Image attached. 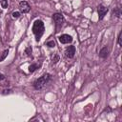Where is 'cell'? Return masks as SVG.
<instances>
[{
  "instance_id": "obj_9",
  "label": "cell",
  "mask_w": 122,
  "mask_h": 122,
  "mask_svg": "<svg viewBox=\"0 0 122 122\" xmlns=\"http://www.w3.org/2000/svg\"><path fill=\"white\" fill-rule=\"evenodd\" d=\"M112 14L113 15H115L116 17H120L121 16V10H120V8H114L113 9V11H112Z\"/></svg>"
},
{
  "instance_id": "obj_13",
  "label": "cell",
  "mask_w": 122,
  "mask_h": 122,
  "mask_svg": "<svg viewBox=\"0 0 122 122\" xmlns=\"http://www.w3.org/2000/svg\"><path fill=\"white\" fill-rule=\"evenodd\" d=\"M47 46H49L50 48H53V47H55V43H54L53 40H51V41L47 42Z\"/></svg>"
},
{
  "instance_id": "obj_17",
  "label": "cell",
  "mask_w": 122,
  "mask_h": 122,
  "mask_svg": "<svg viewBox=\"0 0 122 122\" xmlns=\"http://www.w3.org/2000/svg\"><path fill=\"white\" fill-rule=\"evenodd\" d=\"M58 60H59V56H58V55H56V56L54 57V59H53V63H56Z\"/></svg>"
},
{
  "instance_id": "obj_8",
  "label": "cell",
  "mask_w": 122,
  "mask_h": 122,
  "mask_svg": "<svg viewBox=\"0 0 122 122\" xmlns=\"http://www.w3.org/2000/svg\"><path fill=\"white\" fill-rule=\"evenodd\" d=\"M108 54H109V49H108V47L102 48L100 50V51H99V56L102 57V58H106L108 56Z\"/></svg>"
},
{
  "instance_id": "obj_14",
  "label": "cell",
  "mask_w": 122,
  "mask_h": 122,
  "mask_svg": "<svg viewBox=\"0 0 122 122\" xmlns=\"http://www.w3.org/2000/svg\"><path fill=\"white\" fill-rule=\"evenodd\" d=\"M19 16H20V12H19V11H14V12H12V17H13L14 19L18 18Z\"/></svg>"
},
{
  "instance_id": "obj_3",
  "label": "cell",
  "mask_w": 122,
  "mask_h": 122,
  "mask_svg": "<svg viewBox=\"0 0 122 122\" xmlns=\"http://www.w3.org/2000/svg\"><path fill=\"white\" fill-rule=\"evenodd\" d=\"M52 19H53L56 27H61L63 25V23L65 22V18H64L63 14L58 13V12H56L52 15Z\"/></svg>"
},
{
  "instance_id": "obj_18",
  "label": "cell",
  "mask_w": 122,
  "mask_h": 122,
  "mask_svg": "<svg viewBox=\"0 0 122 122\" xmlns=\"http://www.w3.org/2000/svg\"><path fill=\"white\" fill-rule=\"evenodd\" d=\"M3 79H5V76L2 73H0V80H3Z\"/></svg>"
},
{
  "instance_id": "obj_7",
  "label": "cell",
  "mask_w": 122,
  "mask_h": 122,
  "mask_svg": "<svg viewBox=\"0 0 122 122\" xmlns=\"http://www.w3.org/2000/svg\"><path fill=\"white\" fill-rule=\"evenodd\" d=\"M74 53H75V47L74 46H69L65 51V54L69 58H72L74 56Z\"/></svg>"
},
{
  "instance_id": "obj_6",
  "label": "cell",
  "mask_w": 122,
  "mask_h": 122,
  "mask_svg": "<svg viewBox=\"0 0 122 122\" xmlns=\"http://www.w3.org/2000/svg\"><path fill=\"white\" fill-rule=\"evenodd\" d=\"M58 39H59L60 43H62V44H68V43H71L72 41V37L69 34H62L59 36Z\"/></svg>"
},
{
  "instance_id": "obj_15",
  "label": "cell",
  "mask_w": 122,
  "mask_h": 122,
  "mask_svg": "<svg viewBox=\"0 0 122 122\" xmlns=\"http://www.w3.org/2000/svg\"><path fill=\"white\" fill-rule=\"evenodd\" d=\"M121 35H122V32H119V34H118V39H117V42H118V45H119V46L122 45V43H121Z\"/></svg>"
},
{
  "instance_id": "obj_10",
  "label": "cell",
  "mask_w": 122,
  "mask_h": 122,
  "mask_svg": "<svg viewBox=\"0 0 122 122\" xmlns=\"http://www.w3.org/2000/svg\"><path fill=\"white\" fill-rule=\"evenodd\" d=\"M8 53H9V50H5V51H3V53L0 55V62H1V61H3V60H4V59L7 57Z\"/></svg>"
},
{
  "instance_id": "obj_4",
  "label": "cell",
  "mask_w": 122,
  "mask_h": 122,
  "mask_svg": "<svg viewBox=\"0 0 122 122\" xmlns=\"http://www.w3.org/2000/svg\"><path fill=\"white\" fill-rule=\"evenodd\" d=\"M97 10H98V18H99V20H102L104 18V16L106 15V13L108 12V8L104 7L103 5H99Z\"/></svg>"
},
{
  "instance_id": "obj_5",
  "label": "cell",
  "mask_w": 122,
  "mask_h": 122,
  "mask_svg": "<svg viewBox=\"0 0 122 122\" xmlns=\"http://www.w3.org/2000/svg\"><path fill=\"white\" fill-rule=\"evenodd\" d=\"M19 8H20V10H21L23 13H27V12H29L30 10V5L28 4L27 1H21V2L19 3Z\"/></svg>"
},
{
  "instance_id": "obj_11",
  "label": "cell",
  "mask_w": 122,
  "mask_h": 122,
  "mask_svg": "<svg viewBox=\"0 0 122 122\" xmlns=\"http://www.w3.org/2000/svg\"><path fill=\"white\" fill-rule=\"evenodd\" d=\"M38 67H39V66H38L37 64H31V65L29 67V71H30V72H33V71H34Z\"/></svg>"
},
{
  "instance_id": "obj_1",
  "label": "cell",
  "mask_w": 122,
  "mask_h": 122,
  "mask_svg": "<svg viewBox=\"0 0 122 122\" xmlns=\"http://www.w3.org/2000/svg\"><path fill=\"white\" fill-rule=\"evenodd\" d=\"M45 30V27H44V23L41 20H35L32 26V32L35 35L36 41H39L41 36L43 35Z\"/></svg>"
},
{
  "instance_id": "obj_2",
  "label": "cell",
  "mask_w": 122,
  "mask_h": 122,
  "mask_svg": "<svg viewBox=\"0 0 122 122\" xmlns=\"http://www.w3.org/2000/svg\"><path fill=\"white\" fill-rule=\"evenodd\" d=\"M50 79H51V74H49V73L43 74L41 77H39V78L33 83L34 89H35V90H41V89L49 82Z\"/></svg>"
},
{
  "instance_id": "obj_12",
  "label": "cell",
  "mask_w": 122,
  "mask_h": 122,
  "mask_svg": "<svg viewBox=\"0 0 122 122\" xmlns=\"http://www.w3.org/2000/svg\"><path fill=\"white\" fill-rule=\"evenodd\" d=\"M0 5H1L2 8H4V9L8 8V0H0Z\"/></svg>"
},
{
  "instance_id": "obj_16",
  "label": "cell",
  "mask_w": 122,
  "mask_h": 122,
  "mask_svg": "<svg viewBox=\"0 0 122 122\" xmlns=\"http://www.w3.org/2000/svg\"><path fill=\"white\" fill-rule=\"evenodd\" d=\"M25 52L27 53V55H30V54L31 53V48H30V47H28V48L26 49V51H25Z\"/></svg>"
}]
</instances>
